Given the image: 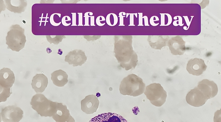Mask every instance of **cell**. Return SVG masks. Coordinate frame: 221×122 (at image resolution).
Segmentation results:
<instances>
[{"label": "cell", "instance_id": "obj_12", "mask_svg": "<svg viewBox=\"0 0 221 122\" xmlns=\"http://www.w3.org/2000/svg\"><path fill=\"white\" fill-rule=\"evenodd\" d=\"M89 122H128L123 117L115 113L108 112L100 114Z\"/></svg>", "mask_w": 221, "mask_h": 122}, {"label": "cell", "instance_id": "obj_15", "mask_svg": "<svg viewBox=\"0 0 221 122\" xmlns=\"http://www.w3.org/2000/svg\"><path fill=\"white\" fill-rule=\"evenodd\" d=\"M70 114L67 107L62 103L56 102L54 112L52 116L56 122H63L69 117Z\"/></svg>", "mask_w": 221, "mask_h": 122}, {"label": "cell", "instance_id": "obj_5", "mask_svg": "<svg viewBox=\"0 0 221 122\" xmlns=\"http://www.w3.org/2000/svg\"><path fill=\"white\" fill-rule=\"evenodd\" d=\"M23 112L16 106H9L2 109L1 115L4 122H18L23 117Z\"/></svg>", "mask_w": 221, "mask_h": 122}, {"label": "cell", "instance_id": "obj_30", "mask_svg": "<svg viewBox=\"0 0 221 122\" xmlns=\"http://www.w3.org/2000/svg\"><path fill=\"white\" fill-rule=\"evenodd\" d=\"M139 15V22L138 26H143V13H138Z\"/></svg>", "mask_w": 221, "mask_h": 122}, {"label": "cell", "instance_id": "obj_24", "mask_svg": "<svg viewBox=\"0 0 221 122\" xmlns=\"http://www.w3.org/2000/svg\"><path fill=\"white\" fill-rule=\"evenodd\" d=\"M159 20L158 17L156 16H153L151 17L150 19V24L153 26H156L157 25L154 23L155 21H159Z\"/></svg>", "mask_w": 221, "mask_h": 122}, {"label": "cell", "instance_id": "obj_28", "mask_svg": "<svg viewBox=\"0 0 221 122\" xmlns=\"http://www.w3.org/2000/svg\"><path fill=\"white\" fill-rule=\"evenodd\" d=\"M78 26H83V13H78Z\"/></svg>", "mask_w": 221, "mask_h": 122}, {"label": "cell", "instance_id": "obj_20", "mask_svg": "<svg viewBox=\"0 0 221 122\" xmlns=\"http://www.w3.org/2000/svg\"><path fill=\"white\" fill-rule=\"evenodd\" d=\"M138 13H126V18H127L129 15V26H135L134 24V15H135L136 18H137Z\"/></svg>", "mask_w": 221, "mask_h": 122}, {"label": "cell", "instance_id": "obj_4", "mask_svg": "<svg viewBox=\"0 0 221 122\" xmlns=\"http://www.w3.org/2000/svg\"><path fill=\"white\" fill-rule=\"evenodd\" d=\"M144 92L151 104L156 106L160 107L165 102L166 92L159 83H154L147 86Z\"/></svg>", "mask_w": 221, "mask_h": 122}, {"label": "cell", "instance_id": "obj_11", "mask_svg": "<svg viewBox=\"0 0 221 122\" xmlns=\"http://www.w3.org/2000/svg\"><path fill=\"white\" fill-rule=\"evenodd\" d=\"M15 77L9 68H3L0 70V87L10 88L14 84Z\"/></svg>", "mask_w": 221, "mask_h": 122}, {"label": "cell", "instance_id": "obj_26", "mask_svg": "<svg viewBox=\"0 0 221 122\" xmlns=\"http://www.w3.org/2000/svg\"><path fill=\"white\" fill-rule=\"evenodd\" d=\"M221 110L217 111L214 114V122H220Z\"/></svg>", "mask_w": 221, "mask_h": 122}, {"label": "cell", "instance_id": "obj_33", "mask_svg": "<svg viewBox=\"0 0 221 122\" xmlns=\"http://www.w3.org/2000/svg\"><path fill=\"white\" fill-rule=\"evenodd\" d=\"M90 17V26H95V25L94 24V16H91Z\"/></svg>", "mask_w": 221, "mask_h": 122}, {"label": "cell", "instance_id": "obj_8", "mask_svg": "<svg viewBox=\"0 0 221 122\" xmlns=\"http://www.w3.org/2000/svg\"><path fill=\"white\" fill-rule=\"evenodd\" d=\"M81 104L82 111L87 114H91L96 111L99 101L96 96L92 94L85 97L81 101Z\"/></svg>", "mask_w": 221, "mask_h": 122}, {"label": "cell", "instance_id": "obj_16", "mask_svg": "<svg viewBox=\"0 0 221 122\" xmlns=\"http://www.w3.org/2000/svg\"><path fill=\"white\" fill-rule=\"evenodd\" d=\"M68 75L61 70L56 71L51 74V80L56 86L62 87L68 82Z\"/></svg>", "mask_w": 221, "mask_h": 122}, {"label": "cell", "instance_id": "obj_13", "mask_svg": "<svg viewBox=\"0 0 221 122\" xmlns=\"http://www.w3.org/2000/svg\"><path fill=\"white\" fill-rule=\"evenodd\" d=\"M169 43V49L173 54L181 55L185 51V42L180 36H177L172 37Z\"/></svg>", "mask_w": 221, "mask_h": 122}, {"label": "cell", "instance_id": "obj_23", "mask_svg": "<svg viewBox=\"0 0 221 122\" xmlns=\"http://www.w3.org/2000/svg\"><path fill=\"white\" fill-rule=\"evenodd\" d=\"M55 14H57L58 15L59 17H61V14L60 13H55L52 14L50 16V22L51 24L54 26H58L61 23V22L59 23H56L55 22L54 20L53 16Z\"/></svg>", "mask_w": 221, "mask_h": 122}, {"label": "cell", "instance_id": "obj_18", "mask_svg": "<svg viewBox=\"0 0 221 122\" xmlns=\"http://www.w3.org/2000/svg\"><path fill=\"white\" fill-rule=\"evenodd\" d=\"M161 15V22L160 26H167L169 25L172 22V18L168 13H160Z\"/></svg>", "mask_w": 221, "mask_h": 122}, {"label": "cell", "instance_id": "obj_21", "mask_svg": "<svg viewBox=\"0 0 221 122\" xmlns=\"http://www.w3.org/2000/svg\"><path fill=\"white\" fill-rule=\"evenodd\" d=\"M105 20L106 19L103 16L100 15L97 17L96 20V22L97 25L100 26H102L105 24V23H101V22Z\"/></svg>", "mask_w": 221, "mask_h": 122}, {"label": "cell", "instance_id": "obj_9", "mask_svg": "<svg viewBox=\"0 0 221 122\" xmlns=\"http://www.w3.org/2000/svg\"><path fill=\"white\" fill-rule=\"evenodd\" d=\"M206 68L207 66L203 59L195 58L189 61L187 70L190 74L198 76L202 74Z\"/></svg>", "mask_w": 221, "mask_h": 122}, {"label": "cell", "instance_id": "obj_29", "mask_svg": "<svg viewBox=\"0 0 221 122\" xmlns=\"http://www.w3.org/2000/svg\"><path fill=\"white\" fill-rule=\"evenodd\" d=\"M72 14V24L71 26H77L76 13H71Z\"/></svg>", "mask_w": 221, "mask_h": 122}, {"label": "cell", "instance_id": "obj_19", "mask_svg": "<svg viewBox=\"0 0 221 122\" xmlns=\"http://www.w3.org/2000/svg\"><path fill=\"white\" fill-rule=\"evenodd\" d=\"M0 102H5L12 94V92L10 91V88L0 87Z\"/></svg>", "mask_w": 221, "mask_h": 122}, {"label": "cell", "instance_id": "obj_25", "mask_svg": "<svg viewBox=\"0 0 221 122\" xmlns=\"http://www.w3.org/2000/svg\"><path fill=\"white\" fill-rule=\"evenodd\" d=\"M90 13V12H87L85 13L84 14V26H89V17H90L91 16H89L88 14Z\"/></svg>", "mask_w": 221, "mask_h": 122}, {"label": "cell", "instance_id": "obj_14", "mask_svg": "<svg viewBox=\"0 0 221 122\" xmlns=\"http://www.w3.org/2000/svg\"><path fill=\"white\" fill-rule=\"evenodd\" d=\"M48 83V79L46 76L43 74H38L33 77L31 85L35 92L38 93L44 91Z\"/></svg>", "mask_w": 221, "mask_h": 122}, {"label": "cell", "instance_id": "obj_32", "mask_svg": "<svg viewBox=\"0 0 221 122\" xmlns=\"http://www.w3.org/2000/svg\"><path fill=\"white\" fill-rule=\"evenodd\" d=\"M143 18L144 19V24L145 26H149L148 24V18L147 16L145 15L143 17Z\"/></svg>", "mask_w": 221, "mask_h": 122}, {"label": "cell", "instance_id": "obj_7", "mask_svg": "<svg viewBox=\"0 0 221 122\" xmlns=\"http://www.w3.org/2000/svg\"><path fill=\"white\" fill-rule=\"evenodd\" d=\"M202 93L196 87L191 90L187 94L186 100L191 106L199 107L205 104L207 100Z\"/></svg>", "mask_w": 221, "mask_h": 122}, {"label": "cell", "instance_id": "obj_6", "mask_svg": "<svg viewBox=\"0 0 221 122\" xmlns=\"http://www.w3.org/2000/svg\"><path fill=\"white\" fill-rule=\"evenodd\" d=\"M207 99L215 97L217 94V85L213 81L204 79L200 81L196 87Z\"/></svg>", "mask_w": 221, "mask_h": 122}, {"label": "cell", "instance_id": "obj_3", "mask_svg": "<svg viewBox=\"0 0 221 122\" xmlns=\"http://www.w3.org/2000/svg\"><path fill=\"white\" fill-rule=\"evenodd\" d=\"M24 29L18 24L12 25L6 37L8 48L13 51H19L25 46L26 41Z\"/></svg>", "mask_w": 221, "mask_h": 122}, {"label": "cell", "instance_id": "obj_1", "mask_svg": "<svg viewBox=\"0 0 221 122\" xmlns=\"http://www.w3.org/2000/svg\"><path fill=\"white\" fill-rule=\"evenodd\" d=\"M145 84L140 77L131 74L124 78L121 81L120 91L121 94L137 96L142 94L145 89Z\"/></svg>", "mask_w": 221, "mask_h": 122}, {"label": "cell", "instance_id": "obj_22", "mask_svg": "<svg viewBox=\"0 0 221 122\" xmlns=\"http://www.w3.org/2000/svg\"><path fill=\"white\" fill-rule=\"evenodd\" d=\"M126 13L124 12H121L119 13V26H124V18L125 17Z\"/></svg>", "mask_w": 221, "mask_h": 122}, {"label": "cell", "instance_id": "obj_17", "mask_svg": "<svg viewBox=\"0 0 221 122\" xmlns=\"http://www.w3.org/2000/svg\"><path fill=\"white\" fill-rule=\"evenodd\" d=\"M106 21L108 25L113 26L117 24L118 22V18L117 15L115 14L110 13L107 15Z\"/></svg>", "mask_w": 221, "mask_h": 122}, {"label": "cell", "instance_id": "obj_31", "mask_svg": "<svg viewBox=\"0 0 221 122\" xmlns=\"http://www.w3.org/2000/svg\"><path fill=\"white\" fill-rule=\"evenodd\" d=\"M177 16L178 18V20L174 21L173 22V25L175 26V25L177 23V22L178 21V25H179L180 26H182L184 24L182 23V17L180 16Z\"/></svg>", "mask_w": 221, "mask_h": 122}, {"label": "cell", "instance_id": "obj_2", "mask_svg": "<svg viewBox=\"0 0 221 122\" xmlns=\"http://www.w3.org/2000/svg\"><path fill=\"white\" fill-rule=\"evenodd\" d=\"M30 104L32 108L41 116L51 117L55 111L56 102L48 100L43 94H37L32 97Z\"/></svg>", "mask_w": 221, "mask_h": 122}, {"label": "cell", "instance_id": "obj_10", "mask_svg": "<svg viewBox=\"0 0 221 122\" xmlns=\"http://www.w3.org/2000/svg\"><path fill=\"white\" fill-rule=\"evenodd\" d=\"M86 60L84 52L80 50H75L69 53L65 57V61L73 66H76L81 65Z\"/></svg>", "mask_w": 221, "mask_h": 122}, {"label": "cell", "instance_id": "obj_34", "mask_svg": "<svg viewBox=\"0 0 221 122\" xmlns=\"http://www.w3.org/2000/svg\"><path fill=\"white\" fill-rule=\"evenodd\" d=\"M63 122H75V120L70 115L68 118Z\"/></svg>", "mask_w": 221, "mask_h": 122}, {"label": "cell", "instance_id": "obj_27", "mask_svg": "<svg viewBox=\"0 0 221 122\" xmlns=\"http://www.w3.org/2000/svg\"><path fill=\"white\" fill-rule=\"evenodd\" d=\"M67 16H65L63 17L61 20V23L62 24L65 26H68L71 24V23H67L66 22V21H70L71 20L69 16L67 19L66 20Z\"/></svg>", "mask_w": 221, "mask_h": 122}]
</instances>
